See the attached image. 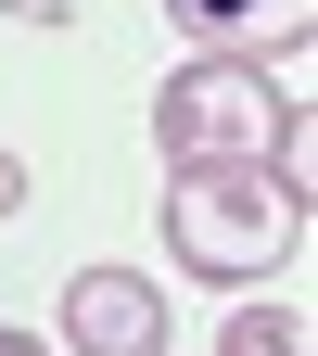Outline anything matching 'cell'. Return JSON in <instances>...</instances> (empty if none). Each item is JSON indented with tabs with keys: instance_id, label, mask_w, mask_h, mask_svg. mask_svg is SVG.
Here are the masks:
<instances>
[{
	"instance_id": "obj_7",
	"label": "cell",
	"mask_w": 318,
	"mask_h": 356,
	"mask_svg": "<svg viewBox=\"0 0 318 356\" xmlns=\"http://www.w3.org/2000/svg\"><path fill=\"white\" fill-rule=\"evenodd\" d=\"M0 356H51V343H38V331H0Z\"/></svg>"
},
{
	"instance_id": "obj_5",
	"label": "cell",
	"mask_w": 318,
	"mask_h": 356,
	"mask_svg": "<svg viewBox=\"0 0 318 356\" xmlns=\"http://www.w3.org/2000/svg\"><path fill=\"white\" fill-rule=\"evenodd\" d=\"M216 356H305V318L293 305H242V318L216 331Z\"/></svg>"
},
{
	"instance_id": "obj_6",
	"label": "cell",
	"mask_w": 318,
	"mask_h": 356,
	"mask_svg": "<svg viewBox=\"0 0 318 356\" xmlns=\"http://www.w3.org/2000/svg\"><path fill=\"white\" fill-rule=\"evenodd\" d=\"M0 216H26V153H0Z\"/></svg>"
},
{
	"instance_id": "obj_1",
	"label": "cell",
	"mask_w": 318,
	"mask_h": 356,
	"mask_svg": "<svg viewBox=\"0 0 318 356\" xmlns=\"http://www.w3.org/2000/svg\"><path fill=\"white\" fill-rule=\"evenodd\" d=\"M293 89L242 64V51H191L166 89H153V153L166 178H230V165H267V140H280Z\"/></svg>"
},
{
	"instance_id": "obj_2",
	"label": "cell",
	"mask_w": 318,
	"mask_h": 356,
	"mask_svg": "<svg viewBox=\"0 0 318 356\" xmlns=\"http://www.w3.org/2000/svg\"><path fill=\"white\" fill-rule=\"evenodd\" d=\"M166 254L191 267V280H267V267H293V254H305V204H293L267 165L166 178Z\"/></svg>"
},
{
	"instance_id": "obj_4",
	"label": "cell",
	"mask_w": 318,
	"mask_h": 356,
	"mask_svg": "<svg viewBox=\"0 0 318 356\" xmlns=\"http://www.w3.org/2000/svg\"><path fill=\"white\" fill-rule=\"evenodd\" d=\"M166 13L178 26H191L204 38V51H305V38H318V0H166Z\"/></svg>"
},
{
	"instance_id": "obj_3",
	"label": "cell",
	"mask_w": 318,
	"mask_h": 356,
	"mask_svg": "<svg viewBox=\"0 0 318 356\" xmlns=\"http://www.w3.org/2000/svg\"><path fill=\"white\" fill-rule=\"evenodd\" d=\"M64 356H166V280L77 267L64 280Z\"/></svg>"
}]
</instances>
